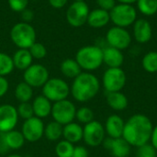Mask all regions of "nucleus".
<instances>
[{
	"mask_svg": "<svg viewBox=\"0 0 157 157\" xmlns=\"http://www.w3.org/2000/svg\"><path fill=\"white\" fill-rule=\"evenodd\" d=\"M153 129L154 125L149 117L137 113L131 116L125 121L122 138L132 147L139 148L150 144Z\"/></svg>",
	"mask_w": 157,
	"mask_h": 157,
	"instance_id": "f257e3e1",
	"label": "nucleus"
},
{
	"mask_svg": "<svg viewBox=\"0 0 157 157\" xmlns=\"http://www.w3.org/2000/svg\"><path fill=\"white\" fill-rule=\"evenodd\" d=\"M100 90L98 78L90 72H82L74 79L70 87V93L73 98L81 103L93 99Z\"/></svg>",
	"mask_w": 157,
	"mask_h": 157,
	"instance_id": "f03ea898",
	"label": "nucleus"
},
{
	"mask_svg": "<svg viewBox=\"0 0 157 157\" xmlns=\"http://www.w3.org/2000/svg\"><path fill=\"white\" fill-rule=\"evenodd\" d=\"M75 61L82 70L92 72L103 63V49L97 45H87L80 48L75 54Z\"/></svg>",
	"mask_w": 157,
	"mask_h": 157,
	"instance_id": "7ed1b4c3",
	"label": "nucleus"
},
{
	"mask_svg": "<svg viewBox=\"0 0 157 157\" xmlns=\"http://www.w3.org/2000/svg\"><path fill=\"white\" fill-rule=\"evenodd\" d=\"M12 42L18 49H29L36 42V30L32 25L27 22H18L15 24L10 30Z\"/></svg>",
	"mask_w": 157,
	"mask_h": 157,
	"instance_id": "20e7f679",
	"label": "nucleus"
},
{
	"mask_svg": "<svg viewBox=\"0 0 157 157\" xmlns=\"http://www.w3.org/2000/svg\"><path fill=\"white\" fill-rule=\"evenodd\" d=\"M109 17L115 26L127 28L136 21L137 11L132 5L119 4L109 11Z\"/></svg>",
	"mask_w": 157,
	"mask_h": 157,
	"instance_id": "39448f33",
	"label": "nucleus"
},
{
	"mask_svg": "<svg viewBox=\"0 0 157 157\" xmlns=\"http://www.w3.org/2000/svg\"><path fill=\"white\" fill-rule=\"evenodd\" d=\"M70 94V86L61 78H49L42 86V95L51 102H57L66 99Z\"/></svg>",
	"mask_w": 157,
	"mask_h": 157,
	"instance_id": "423d86ee",
	"label": "nucleus"
},
{
	"mask_svg": "<svg viewBox=\"0 0 157 157\" xmlns=\"http://www.w3.org/2000/svg\"><path fill=\"white\" fill-rule=\"evenodd\" d=\"M127 81L125 72L121 67L108 68L102 76V85L107 93L121 91Z\"/></svg>",
	"mask_w": 157,
	"mask_h": 157,
	"instance_id": "0eeeda50",
	"label": "nucleus"
},
{
	"mask_svg": "<svg viewBox=\"0 0 157 157\" xmlns=\"http://www.w3.org/2000/svg\"><path fill=\"white\" fill-rule=\"evenodd\" d=\"M51 114L54 121L63 126L74 121V120L75 119L76 108L72 101L68 99H63L54 102L52 107Z\"/></svg>",
	"mask_w": 157,
	"mask_h": 157,
	"instance_id": "6e6552de",
	"label": "nucleus"
},
{
	"mask_svg": "<svg viewBox=\"0 0 157 157\" xmlns=\"http://www.w3.org/2000/svg\"><path fill=\"white\" fill-rule=\"evenodd\" d=\"M106 135L104 125L98 121L94 120L83 127V140L90 147L101 145L106 139Z\"/></svg>",
	"mask_w": 157,
	"mask_h": 157,
	"instance_id": "1a4fd4ad",
	"label": "nucleus"
},
{
	"mask_svg": "<svg viewBox=\"0 0 157 157\" xmlns=\"http://www.w3.org/2000/svg\"><path fill=\"white\" fill-rule=\"evenodd\" d=\"M89 12L88 5L85 1L74 2L67 8L66 20L72 27H81L86 23Z\"/></svg>",
	"mask_w": 157,
	"mask_h": 157,
	"instance_id": "9d476101",
	"label": "nucleus"
},
{
	"mask_svg": "<svg viewBox=\"0 0 157 157\" xmlns=\"http://www.w3.org/2000/svg\"><path fill=\"white\" fill-rule=\"evenodd\" d=\"M23 78L31 87H41L49 80V71L42 64L32 63L24 71Z\"/></svg>",
	"mask_w": 157,
	"mask_h": 157,
	"instance_id": "9b49d317",
	"label": "nucleus"
},
{
	"mask_svg": "<svg viewBox=\"0 0 157 157\" xmlns=\"http://www.w3.org/2000/svg\"><path fill=\"white\" fill-rule=\"evenodd\" d=\"M106 40L109 46L121 51L127 49L132 42V36L125 28L114 26L106 34Z\"/></svg>",
	"mask_w": 157,
	"mask_h": 157,
	"instance_id": "f8f14e48",
	"label": "nucleus"
},
{
	"mask_svg": "<svg viewBox=\"0 0 157 157\" xmlns=\"http://www.w3.org/2000/svg\"><path fill=\"white\" fill-rule=\"evenodd\" d=\"M44 123L41 119L33 116L24 121L22 125V134L26 141L35 143L44 135Z\"/></svg>",
	"mask_w": 157,
	"mask_h": 157,
	"instance_id": "ddd939ff",
	"label": "nucleus"
},
{
	"mask_svg": "<svg viewBox=\"0 0 157 157\" xmlns=\"http://www.w3.org/2000/svg\"><path fill=\"white\" fill-rule=\"evenodd\" d=\"M17 109L10 104L0 106V132H7L15 129L18 121Z\"/></svg>",
	"mask_w": 157,
	"mask_h": 157,
	"instance_id": "4468645a",
	"label": "nucleus"
},
{
	"mask_svg": "<svg viewBox=\"0 0 157 157\" xmlns=\"http://www.w3.org/2000/svg\"><path fill=\"white\" fill-rule=\"evenodd\" d=\"M102 145L114 157H128L132 151V146L122 137L116 139L108 137L104 140Z\"/></svg>",
	"mask_w": 157,
	"mask_h": 157,
	"instance_id": "2eb2a0df",
	"label": "nucleus"
},
{
	"mask_svg": "<svg viewBox=\"0 0 157 157\" xmlns=\"http://www.w3.org/2000/svg\"><path fill=\"white\" fill-rule=\"evenodd\" d=\"M153 35L151 23L144 18L136 19L133 23V36L138 43L144 44L150 41Z\"/></svg>",
	"mask_w": 157,
	"mask_h": 157,
	"instance_id": "dca6fc26",
	"label": "nucleus"
},
{
	"mask_svg": "<svg viewBox=\"0 0 157 157\" xmlns=\"http://www.w3.org/2000/svg\"><path fill=\"white\" fill-rule=\"evenodd\" d=\"M124 125L125 121L121 116L117 114H112L108 117L104 125L106 134L109 138H121L122 137Z\"/></svg>",
	"mask_w": 157,
	"mask_h": 157,
	"instance_id": "f3484780",
	"label": "nucleus"
},
{
	"mask_svg": "<svg viewBox=\"0 0 157 157\" xmlns=\"http://www.w3.org/2000/svg\"><path fill=\"white\" fill-rule=\"evenodd\" d=\"M124 62V55L119 49L113 47H106L103 49V63L109 68L121 67Z\"/></svg>",
	"mask_w": 157,
	"mask_h": 157,
	"instance_id": "a211bd4d",
	"label": "nucleus"
},
{
	"mask_svg": "<svg viewBox=\"0 0 157 157\" xmlns=\"http://www.w3.org/2000/svg\"><path fill=\"white\" fill-rule=\"evenodd\" d=\"M109 21V12L98 7L89 12L86 23L94 29H100L108 25Z\"/></svg>",
	"mask_w": 157,
	"mask_h": 157,
	"instance_id": "6ab92c4d",
	"label": "nucleus"
},
{
	"mask_svg": "<svg viewBox=\"0 0 157 157\" xmlns=\"http://www.w3.org/2000/svg\"><path fill=\"white\" fill-rule=\"evenodd\" d=\"M106 101L109 107L115 111H122L129 106V99L121 91L107 93Z\"/></svg>",
	"mask_w": 157,
	"mask_h": 157,
	"instance_id": "aec40b11",
	"label": "nucleus"
},
{
	"mask_svg": "<svg viewBox=\"0 0 157 157\" xmlns=\"http://www.w3.org/2000/svg\"><path fill=\"white\" fill-rule=\"evenodd\" d=\"M32 104L34 116L40 119H43L51 115L52 113V102L43 95L38 96L34 98Z\"/></svg>",
	"mask_w": 157,
	"mask_h": 157,
	"instance_id": "412c9836",
	"label": "nucleus"
},
{
	"mask_svg": "<svg viewBox=\"0 0 157 157\" xmlns=\"http://www.w3.org/2000/svg\"><path fill=\"white\" fill-rule=\"evenodd\" d=\"M63 137L69 143L76 144L83 140V127L76 122H70L63 125Z\"/></svg>",
	"mask_w": 157,
	"mask_h": 157,
	"instance_id": "4be33fe9",
	"label": "nucleus"
},
{
	"mask_svg": "<svg viewBox=\"0 0 157 157\" xmlns=\"http://www.w3.org/2000/svg\"><path fill=\"white\" fill-rule=\"evenodd\" d=\"M14 66L21 71H25L32 64L33 58L29 49H18L12 56Z\"/></svg>",
	"mask_w": 157,
	"mask_h": 157,
	"instance_id": "5701e85b",
	"label": "nucleus"
},
{
	"mask_svg": "<svg viewBox=\"0 0 157 157\" xmlns=\"http://www.w3.org/2000/svg\"><path fill=\"white\" fill-rule=\"evenodd\" d=\"M62 74L67 78L75 79L82 73V69L75 59H65L62 62L60 66Z\"/></svg>",
	"mask_w": 157,
	"mask_h": 157,
	"instance_id": "b1692460",
	"label": "nucleus"
},
{
	"mask_svg": "<svg viewBox=\"0 0 157 157\" xmlns=\"http://www.w3.org/2000/svg\"><path fill=\"white\" fill-rule=\"evenodd\" d=\"M6 142L9 150H17L20 149L25 144V138L21 132L16 131L15 129L5 132Z\"/></svg>",
	"mask_w": 157,
	"mask_h": 157,
	"instance_id": "393cba45",
	"label": "nucleus"
},
{
	"mask_svg": "<svg viewBox=\"0 0 157 157\" xmlns=\"http://www.w3.org/2000/svg\"><path fill=\"white\" fill-rule=\"evenodd\" d=\"M32 96L33 90L29 85H28L24 81L17 84L15 89V97L20 103L29 102V100L32 98Z\"/></svg>",
	"mask_w": 157,
	"mask_h": 157,
	"instance_id": "a878e982",
	"label": "nucleus"
},
{
	"mask_svg": "<svg viewBox=\"0 0 157 157\" xmlns=\"http://www.w3.org/2000/svg\"><path fill=\"white\" fill-rule=\"evenodd\" d=\"M63 128L62 124L54 121H51L44 128V135L49 141H58L63 136Z\"/></svg>",
	"mask_w": 157,
	"mask_h": 157,
	"instance_id": "bb28decb",
	"label": "nucleus"
},
{
	"mask_svg": "<svg viewBox=\"0 0 157 157\" xmlns=\"http://www.w3.org/2000/svg\"><path fill=\"white\" fill-rule=\"evenodd\" d=\"M142 65L147 73H157V52H147L142 60Z\"/></svg>",
	"mask_w": 157,
	"mask_h": 157,
	"instance_id": "cd10ccee",
	"label": "nucleus"
},
{
	"mask_svg": "<svg viewBox=\"0 0 157 157\" xmlns=\"http://www.w3.org/2000/svg\"><path fill=\"white\" fill-rule=\"evenodd\" d=\"M137 7L144 16H154L157 13V0H138Z\"/></svg>",
	"mask_w": 157,
	"mask_h": 157,
	"instance_id": "c85d7f7f",
	"label": "nucleus"
},
{
	"mask_svg": "<svg viewBox=\"0 0 157 157\" xmlns=\"http://www.w3.org/2000/svg\"><path fill=\"white\" fill-rule=\"evenodd\" d=\"M15 66L12 57L5 52H0V76H6L12 73Z\"/></svg>",
	"mask_w": 157,
	"mask_h": 157,
	"instance_id": "c756f323",
	"label": "nucleus"
},
{
	"mask_svg": "<svg viewBox=\"0 0 157 157\" xmlns=\"http://www.w3.org/2000/svg\"><path fill=\"white\" fill-rule=\"evenodd\" d=\"M75 146L66 140L59 142L55 146V154L57 157H72Z\"/></svg>",
	"mask_w": 157,
	"mask_h": 157,
	"instance_id": "7c9ffc66",
	"label": "nucleus"
},
{
	"mask_svg": "<svg viewBox=\"0 0 157 157\" xmlns=\"http://www.w3.org/2000/svg\"><path fill=\"white\" fill-rule=\"evenodd\" d=\"M75 119L83 124H87L94 121V112L91 109L87 107H82L76 109Z\"/></svg>",
	"mask_w": 157,
	"mask_h": 157,
	"instance_id": "2f4dec72",
	"label": "nucleus"
},
{
	"mask_svg": "<svg viewBox=\"0 0 157 157\" xmlns=\"http://www.w3.org/2000/svg\"><path fill=\"white\" fill-rule=\"evenodd\" d=\"M29 51L32 58L37 59V60H40V59L44 58L46 56V54H47L46 47L42 43L37 42V41L30 46Z\"/></svg>",
	"mask_w": 157,
	"mask_h": 157,
	"instance_id": "473e14b6",
	"label": "nucleus"
},
{
	"mask_svg": "<svg viewBox=\"0 0 157 157\" xmlns=\"http://www.w3.org/2000/svg\"><path fill=\"white\" fill-rule=\"evenodd\" d=\"M18 117L24 119L25 121L28 119H30L34 116V112H33V108H32V104H30L29 102H23L20 103L18 105V108L17 109Z\"/></svg>",
	"mask_w": 157,
	"mask_h": 157,
	"instance_id": "72a5a7b5",
	"label": "nucleus"
},
{
	"mask_svg": "<svg viewBox=\"0 0 157 157\" xmlns=\"http://www.w3.org/2000/svg\"><path fill=\"white\" fill-rule=\"evenodd\" d=\"M137 157H157V151L151 144L137 148Z\"/></svg>",
	"mask_w": 157,
	"mask_h": 157,
	"instance_id": "f704fd0d",
	"label": "nucleus"
},
{
	"mask_svg": "<svg viewBox=\"0 0 157 157\" xmlns=\"http://www.w3.org/2000/svg\"><path fill=\"white\" fill-rule=\"evenodd\" d=\"M9 7L15 12H21L27 8L29 0H7Z\"/></svg>",
	"mask_w": 157,
	"mask_h": 157,
	"instance_id": "c9c22d12",
	"label": "nucleus"
},
{
	"mask_svg": "<svg viewBox=\"0 0 157 157\" xmlns=\"http://www.w3.org/2000/svg\"><path fill=\"white\" fill-rule=\"evenodd\" d=\"M97 4L99 8L109 12L116 6V0H97Z\"/></svg>",
	"mask_w": 157,
	"mask_h": 157,
	"instance_id": "e433bc0d",
	"label": "nucleus"
},
{
	"mask_svg": "<svg viewBox=\"0 0 157 157\" xmlns=\"http://www.w3.org/2000/svg\"><path fill=\"white\" fill-rule=\"evenodd\" d=\"M72 157H89V153L85 146L78 145V146H75Z\"/></svg>",
	"mask_w": 157,
	"mask_h": 157,
	"instance_id": "4c0bfd02",
	"label": "nucleus"
},
{
	"mask_svg": "<svg viewBox=\"0 0 157 157\" xmlns=\"http://www.w3.org/2000/svg\"><path fill=\"white\" fill-rule=\"evenodd\" d=\"M20 13H21L20 17H21V19H22L23 22L29 23V22L33 19V17H34V13H33V11L30 10V9L26 8V9H24L23 11H21Z\"/></svg>",
	"mask_w": 157,
	"mask_h": 157,
	"instance_id": "58836bf2",
	"label": "nucleus"
},
{
	"mask_svg": "<svg viewBox=\"0 0 157 157\" xmlns=\"http://www.w3.org/2000/svg\"><path fill=\"white\" fill-rule=\"evenodd\" d=\"M9 88L8 81L5 76H0V98L5 96Z\"/></svg>",
	"mask_w": 157,
	"mask_h": 157,
	"instance_id": "ea45409f",
	"label": "nucleus"
},
{
	"mask_svg": "<svg viewBox=\"0 0 157 157\" xmlns=\"http://www.w3.org/2000/svg\"><path fill=\"white\" fill-rule=\"evenodd\" d=\"M9 151V148L6 142L5 132H0V155H6Z\"/></svg>",
	"mask_w": 157,
	"mask_h": 157,
	"instance_id": "a19ab883",
	"label": "nucleus"
},
{
	"mask_svg": "<svg viewBox=\"0 0 157 157\" xmlns=\"http://www.w3.org/2000/svg\"><path fill=\"white\" fill-rule=\"evenodd\" d=\"M49 4L56 9H60L63 8V6H65V5L67 4L68 0H48Z\"/></svg>",
	"mask_w": 157,
	"mask_h": 157,
	"instance_id": "79ce46f5",
	"label": "nucleus"
},
{
	"mask_svg": "<svg viewBox=\"0 0 157 157\" xmlns=\"http://www.w3.org/2000/svg\"><path fill=\"white\" fill-rule=\"evenodd\" d=\"M150 144L153 145V147L157 151V125L154 126L152 136H151V140H150Z\"/></svg>",
	"mask_w": 157,
	"mask_h": 157,
	"instance_id": "37998d69",
	"label": "nucleus"
},
{
	"mask_svg": "<svg viewBox=\"0 0 157 157\" xmlns=\"http://www.w3.org/2000/svg\"><path fill=\"white\" fill-rule=\"evenodd\" d=\"M120 4H128V5H132L134 3H137L138 0H116Z\"/></svg>",
	"mask_w": 157,
	"mask_h": 157,
	"instance_id": "c03bdc74",
	"label": "nucleus"
},
{
	"mask_svg": "<svg viewBox=\"0 0 157 157\" xmlns=\"http://www.w3.org/2000/svg\"><path fill=\"white\" fill-rule=\"evenodd\" d=\"M6 157H23L22 155H7Z\"/></svg>",
	"mask_w": 157,
	"mask_h": 157,
	"instance_id": "a18cd8bd",
	"label": "nucleus"
},
{
	"mask_svg": "<svg viewBox=\"0 0 157 157\" xmlns=\"http://www.w3.org/2000/svg\"><path fill=\"white\" fill-rule=\"evenodd\" d=\"M80 1H85V0H74V2H80Z\"/></svg>",
	"mask_w": 157,
	"mask_h": 157,
	"instance_id": "49530a36",
	"label": "nucleus"
},
{
	"mask_svg": "<svg viewBox=\"0 0 157 157\" xmlns=\"http://www.w3.org/2000/svg\"><path fill=\"white\" fill-rule=\"evenodd\" d=\"M29 1H37V0H29Z\"/></svg>",
	"mask_w": 157,
	"mask_h": 157,
	"instance_id": "de8ad7c7",
	"label": "nucleus"
}]
</instances>
